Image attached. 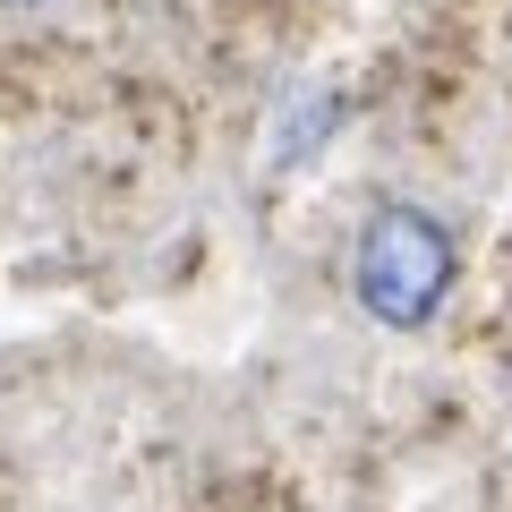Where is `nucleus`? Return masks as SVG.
<instances>
[{
    "mask_svg": "<svg viewBox=\"0 0 512 512\" xmlns=\"http://www.w3.org/2000/svg\"><path fill=\"white\" fill-rule=\"evenodd\" d=\"M453 231H444L427 205H376L359 231V256H350V291H359V308L376 316V325L393 333H419L436 325V308L453 299Z\"/></svg>",
    "mask_w": 512,
    "mask_h": 512,
    "instance_id": "nucleus-1",
    "label": "nucleus"
},
{
    "mask_svg": "<svg viewBox=\"0 0 512 512\" xmlns=\"http://www.w3.org/2000/svg\"><path fill=\"white\" fill-rule=\"evenodd\" d=\"M0 9H43V0H0Z\"/></svg>",
    "mask_w": 512,
    "mask_h": 512,
    "instance_id": "nucleus-2",
    "label": "nucleus"
}]
</instances>
